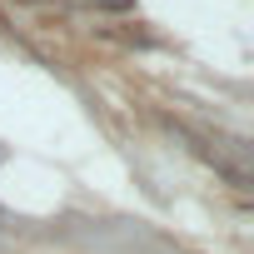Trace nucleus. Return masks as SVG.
<instances>
[{"mask_svg":"<svg viewBox=\"0 0 254 254\" xmlns=\"http://www.w3.org/2000/svg\"><path fill=\"white\" fill-rule=\"evenodd\" d=\"M90 5H100V10H130L135 0H90Z\"/></svg>","mask_w":254,"mask_h":254,"instance_id":"nucleus-1","label":"nucleus"}]
</instances>
